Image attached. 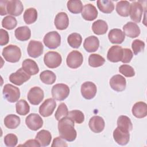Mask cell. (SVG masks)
<instances>
[{
    "label": "cell",
    "instance_id": "cell-1",
    "mask_svg": "<svg viewBox=\"0 0 147 147\" xmlns=\"http://www.w3.org/2000/svg\"><path fill=\"white\" fill-rule=\"evenodd\" d=\"M74 126V122L68 116L61 118L59 121L58 123L60 136L67 141H74L77 136L76 131Z\"/></svg>",
    "mask_w": 147,
    "mask_h": 147
},
{
    "label": "cell",
    "instance_id": "cell-2",
    "mask_svg": "<svg viewBox=\"0 0 147 147\" xmlns=\"http://www.w3.org/2000/svg\"><path fill=\"white\" fill-rule=\"evenodd\" d=\"M2 55L6 61L17 63L21 57V51L18 46L10 44L3 49Z\"/></svg>",
    "mask_w": 147,
    "mask_h": 147
},
{
    "label": "cell",
    "instance_id": "cell-3",
    "mask_svg": "<svg viewBox=\"0 0 147 147\" xmlns=\"http://www.w3.org/2000/svg\"><path fill=\"white\" fill-rule=\"evenodd\" d=\"M69 87L63 83H59L54 85L51 90L52 97L56 100L62 101L65 99L69 94Z\"/></svg>",
    "mask_w": 147,
    "mask_h": 147
},
{
    "label": "cell",
    "instance_id": "cell-4",
    "mask_svg": "<svg viewBox=\"0 0 147 147\" xmlns=\"http://www.w3.org/2000/svg\"><path fill=\"white\" fill-rule=\"evenodd\" d=\"M3 95L4 98L9 102L14 103L18 101L20 97V91L18 87L11 84H6L3 88Z\"/></svg>",
    "mask_w": 147,
    "mask_h": 147
},
{
    "label": "cell",
    "instance_id": "cell-5",
    "mask_svg": "<svg viewBox=\"0 0 147 147\" xmlns=\"http://www.w3.org/2000/svg\"><path fill=\"white\" fill-rule=\"evenodd\" d=\"M44 61L48 68H55L60 66L62 61V58L58 52L49 51L45 54Z\"/></svg>",
    "mask_w": 147,
    "mask_h": 147
},
{
    "label": "cell",
    "instance_id": "cell-6",
    "mask_svg": "<svg viewBox=\"0 0 147 147\" xmlns=\"http://www.w3.org/2000/svg\"><path fill=\"white\" fill-rule=\"evenodd\" d=\"M43 42L45 45L49 49H56L61 44V37L58 32L52 31L47 33L44 38Z\"/></svg>",
    "mask_w": 147,
    "mask_h": 147
},
{
    "label": "cell",
    "instance_id": "cell-7",
    "mask_svg": "<svg viewBox=\"0 0 147 147\" xmlns=\"http://www.w3.org/2000/svg\"><path fill=\"white\" fill-rule=\"evenodd\" d=\"M83 61L82 54L78 51H72L67 56L66 63L67 65L73 69H76L81 66Z\"/></svg>",
    "mask_w": 147,
    "mask_h": 147
},
{
    "label": "cell",
    "instance_id": "cell-8",
    "mask_svg": "<svg viewBox=\"0 0 147 147\" xmlns=\"http://www.w3.org/2000/svg\"><path fill=\"white\" fill-rule=\"evenodd\" d=\"M44 94L39 87H33L30 89L28 94V100L33 105H38L43 100Z\"/></svg>",
    "mask_w": 147,
    "mask_h": 147
},
{
    "label": "cell",
    "instance_id": "cell-9",
    "mask_svg": "<svg viewBox=\"0 0 147 147\" xmlns=\"http://www.w3.org/2000/svg\"><path fill=\"white\" fill-rule=\"evenodd\" d=\"M30 78V75L27 74L22 68H20L16 72L12 73L9 76L10 82L17 86L22 85Z\"/></svg>",
    "mask_w": 147,
    "mask_h": 147
},
{
    "label": "cell",
    "instance_id": "cell-10",
    "mask_svg": "<svg viewBox=\"0 0 147 147\" xmlns=\"http://www.w3.org/2000/svg\"><path fill=\"white\" fill-rule=\"evenodd\" d=\"M25 123L29 129L36 131L42 126L43 120L38 114L32 113L26 118Z\"/></svg>",
    "mask_w": 147,
    "mask_h": 147
},
{
    "label": "cell",
    "instance_id": "cell-11",
    "mask_svg": "<svg viewBox=\"0 0 147 147\" xmlns=\"http://www.w3.org/2000/svg\"><path fill=\"white\" fill-rule=\"evenodd\" d=\"M56 106V102L53 98H48L44 101L39 107V113L44 117H47L52 114Z\"/></svg>",
    "mask_w": 147,
    "mask_h": 147
},
{
    "label": "cell",
    "instance_id": "cell-12",
    "mask_svg": "<svg viewBox=\"0 0 147 147\" xmlns=\"http://www.w3.org/2000/svg\"><path fill=\"white\" fill-rule=\"evenodd\" d=\"M44 50V46L41 42L36 40H31L27 48L28 53L29 56L33 58H37L40 56Z\"/></svg>",
    "mask_w": 147,
    "mask_h": 147
},
{
    "label": "cell",
    "instance_id": "cell-13",
    "mask_svg": "<svg viewBox=\"0 0 147 147\" xmlns=\"http://www.w3.org/2000/svg\"><path fill=\"white\" fill-rule=\"evenodd\" d=\"M24 10V6L19 0L7 1L6 4L7 13L13 16L21 15Z\"/></svg>",
    "mask_w": 147,
    "mask_h": 147
},
{
    "label": "cell",
    "instance_id": "cell-14",
    "mask_svg": "<svg viewBox=\"0 0 147 147\" xmlns=\"http://www.w3.org/2000/svg\"><path fill=\"white\" fill-rule=\"evenodd\" d=\"M96 85L91 82H86L81 86V94L83 98L90 100L94 98L96 94Z\"/></svg>",
    "mask_w": 147,
    "mask_h": 147
},
{
    "label": "cell",
    "instance_id": "cell-15",
    "mask_svg": "<svg viewBox=\"0 0 147 147\" xmlns=\"http://www.w3.org/2000/svg\"><path fill=\"white\" fill-rule=\"evenodd\" d=\"M143 6L140 2H133L130 4V16L132 21L139 23L140 22L143 14Z\"/></svg>",
    "mask_w": 147,
    "mask_h": 147
},
{
    "label": "cell",
    "instance_id": "cell-16",
    "mask_svg": "<svg viewBox=\"0 0 147 147\" xmlns=\"http://www.w3.org/2000/svg\"><path fill=\"white\" fill-rule=\"evenodd\" d=\"M113 138L118 144L125 145L129 141L130 133L129 131L117 127L113 131Z\"/></svg>",
    "mask_w": 147,
    "mask_h": 147
},
{
    "label": "cell",
    "instance_id": "cell-17",
    "mask_svg": "<svg viewBox=\"0 0 147 147\" xmlns=\"http://www.w3.org/2000/svg\"><path fill=\"white\" fill-rule=\"evenodd\" d=\"M110 86L114 91L121 92L126 88V81L122 75H115L110 80Z\"/></svg>",
    "mask_w": 147,
    "mask_h": 147
},
{
    "label": "cell",
    "instance_id": "cell-18",
    "mask_svg": "<svg viewBox=\"0 0 147 147\" xmlns=\"http://www.w3.org/2000/svg\"><path fill=\"white\" fill-rule=\"evenodd\" d=\"M88 126L91 131L96 133H99L103 130L105 123L102 117L95 115L90 118L88 122Z\"/></svg>",
    "mask_w": 147,
    "mask_h": 147
},
{
    "label": "cell",
    "instance_id": "cell-19",
    "mask_svg": "<svg viewBox=\"0 0 147 147\" xmlns=\"http://www.w3.org/2000/svg\"><path fill=\"white\" fill-rule=\"evenodd\" d=\"M123 48L121 46H112L108 51L107 58V60L113 63L120 61L122 57Z\"/></svg>",
    "mask_w": 147,
    "mask_h": 147
},
{
    "label": "cell",
    "instance_id": "cell-20",
    "mask_svg": "<svg viewBox=\"0 0 147 147\" xmlns=\"http://www.w3.org/2000/svg\"><path fill=\"white\" fill-rule=\"evenodd\" d=\"M82 16L86 21H93L98 17V10L93 5L86 4L83 7Z\"/></svg>",
    "mask_w": 147,
    "mask_h": 147
},
{
    "label": "cell",
    "instance_id": "cell-21",
    "mask_svg": "<svg viewBox=\"0 0 147 147\" xmlns=\"http://www.w3.org/2000/svg\"><path fill=\"white\" fill-rule=\"evenodd\" d=\"M123 33L130 38L138 37L141 32L138 25L133 22H128L123 26Z\"/></svg>",
    "mask_w": 147,
    "mask_h": 147
},
{
    "label": "cell",
    "instance_id": "cell-22",
    "mask_svg": "<svg viewBox=\"0 0 147 147\" xmlns=\"http://www.w3.org/2000/svg\"><path fill=\"white\" fill-rule=\"evenodd\" d=\"M83 47L87 52H94L99 48V40L95 36H89L84 40Z\"/></svg>",
    "mask_w": 147,
    "mask_h": 147
},
{
    "label": "cell",
    "instance_id": "cell-23",
    "mask_svg": "<svg viewBox=\"0 0 147 147\" xmlns=\"http://www.w3.org/2000/svg\"><path fill=\"white\" fill-rule=\"evenodd\" d=\"M55 25L58 30H64L69 25V18L67 14L64 12L59 13L54 20Z\"/></svg>",
    "mask_w": 147,
    "mask_h": 147
},
{
    "label": "cell",
    "instance_id": "cell-24",
    "mask_svg": "<svg viewBox=\"0 0 147 147\" xmlns=\"http://www.w3.org/2000/svg\"><path fill=\"white\" fill-rule=\"evenodd\" d=\"M131 111L136 118H144L147 115V105L144 102H138L133 105Z\"/></svg>",
    "mask_w": 147,
    "mask_h": 147
},
{
    "label": "cell",
    "instance_id": "cell-25",
    "mask_svg": "<svg viewBox=\"0 0 147 147\" xmlns=\"http://www.w3.org/2000/svg\"><path fill=\"white\" fill-rule=\"evenodd\" d=\"M108 37L112 44H120L124 41L125 36L124 33L121 29L115 28L110 30Z\"/></svg>",
    "mask_w": 147,
    "mask_h": 147
},
{
    "label": "cell",
    "instance_id": "cell-26",
    "mask_svg": "<svg viewBox=\"0 0 147 147\" xmlns=\"http://www.w3.org/2000/svg\"><path fill=\"white\" fill-rule=\"evenodd\" d=\"M22 69L29 75H36L39 72V68L37 63L30 59H25L22 63Z\"/></svg>",
    "mask_w": 147,
    "mask_h": 147
},
{
    "label": "cell",
    "instance_id": "cell-27",
    "mask_svg": "<svg viewBox=\"0 0 147 147\" xmlns=\"http://www.w3.org/2000/svg\"><path fill=\"white\" fill-rule=\"evenodd\" d=\"M14 34L17 40L21 41H25L30 38L31 31L26 26H20L15 30Z\"/></svg>",
    "mask_w": 147,
    "mask_h": 147
},
{
    "label": "cell",
    "instance_id": "cell-28",
    "mask_svg": "<svg viewBox=\"0 0 147 147\" xmlns=\"http://www.w3.org/2000/svg\"><path fill=\"white\" fill-rule=\"evenodd\" d=\"M36 139L39 142L41 146H47L51 142L52 135L49 131L41 130L37 133Z\"/></svg>",
    "mask_w": 147,
    "mask_h": 147
},
{
    "label": "cell",
    "instance_id": "cell-29",
    "mask_svg": "<svg viewBox=\"0 0 147 147\" xmlns=\"http://www.w3.org/2000/svg\"><path fill=\"white\" fill-rule=\"evenodd\" d=\"M130 10V3L127 1H120L116 5V11L122 17H128Z\"/></svg>",
    "mask_w": 147,
    "mask_h": 147
},
{
    "label": "cell",
    "instance_id": "cell-30",
    "mask_svg": "<svg viewBox=\"0 0 147 147\" xmlns=\"http://www.w3.org/2000/svg\"><path fill=\"white\" fill-rule=\"evenodd\" d=\"M92 29L95 34L102 35L107 32L108 25L106 21L102 20H98L92 24Z\"/></svg>",
    "mask_w": 147,
    "mask_h": 147
},
{
    "label": "cell",
    "instance_id": "cell-31",
    "mask_svg": "<svg viewBox=\"0 0 147 147\" xmlns=\"http://www.w3.org/2000/svg\"><path fill=\"white\" fill-rule=\"evenodd\" d=\"M20 118L14 114L7 115L4 119L5 126L10 129H16L20 124Z\"/></svg>",
    "mask_w": 147,
    "mask_h": 147
},
{
    "label": "cell",
    "instance_id": "cell-32",
    "mask_svg": "<svg viewBox=\"0 0 147 147\" xmlns=\"http://www.w3.org/2000/svg\"><path fill=\"white\" fill-rule=\"evenodd\" d=\"M99 10L106 14L111 13L114 9V5L111 1L98 0L96 2Z\"/></svg>",
    "mask_w": 147,
    "mask_h": 147
},
{
    "label": "cell",
    "instance_id": "cell-33",
    "mask_svg": "<svg viewBox=\"0 0 147 147\" xmlns=\"http://www.w3.org/2000/svg\"><path fill=\"white\" fill-rule=\"evenodd\" d=\"M37 19V11L33 7L27 9L24 14V20L26 24H31Z\"/></svg>",
    "mask_w": 147,
    "mask_h": 147
},
{
    "label": "cell",
    "instance_id": "cell-34",
    "mask_svg": "<svg viewBox=\"0 0 147 147\" xmlns=\"http://www.w3.org/2000/svg\"><path fill=\"white\" fill-rule=\"evenodd\" d=\"M117 127L130 131L133 129V125L130 119L128 117L121 115L117 119Z\"/></svg>",
    "mask_w": 147,
    "mask_h": 147
},
{
    "label": "cell",
    "instance_id": "cell-35",
    "mask_svg": "<svg viewBox=\"0 0 147 147\" xmlns=\"http://www.w3.org/2000/svg\"><path fill=\"white\" fill-rule=\"evenodd\" d=\"M40 80L42 83L46 84H52L54 83L56 79L55 74L51 71L45 70L40 74Z\"/></svg>",
    "mask_w": 147,
    "mask_h": 147
},
{
    "label": "cell",
    "instance_id": "cell-36",
    "mask_svg": "<svg viewBox=\"0 0 147 147\" xmlns=\"http://www.w3.org/2000/svg\"><path fill=\"white\" fill-rule=\"evenodd\" d=\"M16 109V113L21 115H25L30 111V106L28 102L24 99H21L17 102Z\"/></svg>",
    "mask_w": 147,
    "mask_h": 147
},
{
    "label": "cell",
    "instance_id": "cell-37",
    "mask_svg": "<svg viewBox=\"0 0 147 147\" xmlns=\"http://www.w3.org/2000/svg\"><path fill=\"white\" fill-rule=\"evenodd\" d=\"M105 59L98 54H91L88 57V64L92 67H99L104 64Z\"/></svg>",
    "mask_w": 147,
    "mask_h": 147
},
{
    "label": "cell",
    "instance_id": "cell-38",
    "mask_svg": "<svg viewBox=\"0 0 147 147\" xmlns=\"http://www.w3.org/2000/svg\"><path fill=\"white\" fill-rule=\"evenodd\" d=\"M68 10L74 14L80 13L83 9V4L80 0H71L67 2Z\"/></svg>",
    "mask_w": 147,
    "mask_h": 147
},
{
    "label": "cell",
    "instance_id": "cell-39",
    "mask_svg": "<svg viewBox=\"0 0 147 147\" xmlns=\"http://www.w3.org/2000/svg\"><path fill=\"white\" fill-rule=\"evenodd\" d=\"M67 41L69 46L74 48H78L82 41L81 35L77 33H73L69 34L67 38Z\"/></svg>",
    "mask_w": 147,
    "mask_h": 147
},
{
    "label": "cell",
    "instance_id": "cell-40",
    "mask_svg": "<svg viewBox=\"0 0 147 147\" xmlns=\"http://www.w3.org/2000/svg\"><path fill=\"white\" fill-rule=\"evenodd\" d=\"M17 21L15 17L11 16H7L3 18L2 21V26L7 30H12L16 27Z\"/></svg>",
    "mask_w": 147,
    "mask_h": 147
},
{
    "label": "cell",
    "instance_id": "cell-41",
    "mask_svg": "<svg viewBox=\"0 0 147 147\" xmlns=\"http://www.w3.org/2000/svg\"><path fill=\"white\" fill-rule=\"evenodd\" d=\"M68 117L77 123H82L84 121V115L83 113L78 110H74L69 111Z\"/></svg>",
    "mask_w": 147,
    "mask_h": 147
},
{
    "label": "cell",
    "instance_id": "cell-42",
    "mask_svg": "<svg viewBox=\"0 0 147 147\" xmlns=\"http://www.w3.org/2000/svg\"><path fill=\"white\" fill-rule=\"evenodd\" d=\"M68 110L67 105L64 103H61L59 105L55 114V118L59 121L61 118L65 117H67L68 115Z\"/></svg>",
    "mask_w": 147,
    "mask_h": 147
},
{
    "label": "cell",
    "instance_id": "cell-43",
    "mask_svg": "<svg viewBox=\"0 0 147 147\" xmlns=\"http://www.w3.org/2000/svg\"><path fill=\"white\" fill-rule=\"evenodd\" d=\"M119 72L126 77H133L135 75V71L133 68L127 64L121 65L119 68Z\"/></svg>",
    "mask_w": 147,
    "mask_h": 147
},
{
    "label": "cell",
    "instance_id": "cell-44",
    "mask_svg": "<svg viewBox=\"0 0 147 147\" xmlns=\"http://www.w3.org/2000/svg\"><path fill=\"white\" fill-rule=\"evenodd\" d=\"M131 48L135 55L143 51L145 48V42L140 40H134L131 44Z\"/></svg>",
    "mask_w": 147,
    "mask_h": 147
},
{
    "label": "cell",
    "instance_id": "cell-45",
    "mask_svg": "<svg viewBox=\"0 0 147 147\" xmlns=\"http://www.w3.org/2000/svg\"><path fill=\"white\" fill-rule=\"evenodd\" d=\"M4 142L7 146L14 147L16 146L18 143V138L14 134L9 133L5 136Z\"/></svg>",
    "mask_w": 147,
    "mask_h": 147
},
{
    "label": "cell",
    "instance_id": "cell-46",
    "mask_svg": "<svg viewBox=\"0 0 147 147\" xmlns=\"http://www.w3.org/2000/svg\"><path fill=\"white\" fill-rule=\"evenodd\" d=\"M133 56V53L132 51L128 48H123V54L121 60L123 63H128L132 59Z\"/></svg>",
    "mask_w": 147,
    "mask_h": 147
},
{
    "label": "cell",
    "instance_id": "cell-47",
    "mask_svg": "<svg viewBox=\"0 0 147 147\" xmlns=\"http://www.w3.org/2000/svg\"><path fill=\"white\" fill-rule=\"evenodd\" d=\"M9 41V36L8 32L3 29H1V39H0V45L3 46L6 45Z\"/></svg>",
    "mask_w": 147,
    "mask_h": 147
},
{
    "label": "cell",
    "instance_id": "cell-48",
    "mask_svg": "<svg viewBox=\"0 0 147 147\" xmlns=\"http://www.w3.org/2000/svg\"><path fill=\"white\" fill-rule=\"evenodd\" d=\"M52 146H67L66 142L61 137H57L53 140Z\"/></svg>",
    "mask_w": 147,
    "mask_h": 147
},
{
    "label": "cell",
    "instance_id": "cell-49",
    "mask_svg": "<svg viewBox=\"0 0 147 147\" xmlns=\"http://www.w3.org/2000/svg\"><path fill=\"white\" fill-rule=\"evenodd\" d=\"M23 146H41L39 142L36 140H29L26 141L24 144L22 145Z\"/></svg>",
    "mask_w": 147,
    "mask_h": 147
},
{
    "label": "cell",
    "instance_id": "cell-50",
    "mask_svg": "<svg viewBox=\"0 0 147 147\" xmlns=\"http://www.w3.org/2000/svg\"><path fill=\"white\" fill-rule=\"evenodd\" d=\"M7 1H0V14L1 16H5L7 14L6 11V4Z\"/></svg>",
    "mask_w": 147,
    "mask_h": 147
}]
</instances>
